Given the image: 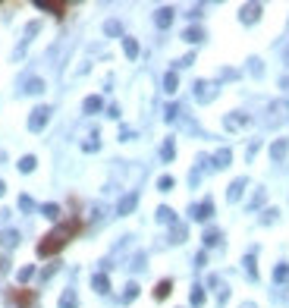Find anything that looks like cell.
<instances>
[{
	"instance_id": "12",
	"label": "cell",
	"mask_w": 289,
	"mask_h": 308,
	"mask_svg": "<svg viewBox=\"0 0 289 308\" xmlns=\"http://www.w3.org/2000/svg\"><path fill=\"white\" fill-rule=\"evenodd\" d=\"M60 308H76V292H73V289H66V292H63Z\"/></svg>"
},
{
	"instance_id": "19",
	"label": "cell",
	"mask_w": 289,
	"mask_h": 308,
	"mask_svg": "<svg viewBox=\"0 0 289 308\" xmlns=\"http://www.w3.org/2000/svg\"><path fill=\"white\" fill-rule=\"evenodd\" d=\"M273 280H280V283H283V280H289V267H286V264H280V267L273 270Z\"/></svg>"
},
{
	"instance_id": "7",
	"label": "cell",
	"mask_w": 289,
	"mask_h": 308,
	"mask_svg": "<svg viewBox=\"0 0 289 308\" xmlns=\"http://www.w3.org/2000/svg\"><path fill=\"white\" fill-rule=\"evenodd\" d=\"M170 289H173V280H160L157 286H154V299H157V302H160V299H167Z\"/></svg>"
},
{
	"instance_id": "29",
	"label": "cell",
	"mask_w": 289,
	"mask_h": 308,
	"mask_svg": "<svg viewBox=\"0 0 289 308\" xmlns=\"http://www.w3.org/2000/svg\"><path fill=\"white\" fill-rule=\"evenodd\" d=\"M164 158H167V161L173 158V141H167V145H164Z\"/></svg>"
},
{
	"instance_id": "3",
	"label": "cell",
	"mask_w": 289,
	"mask_h": 308,
	"mask_svg": "<svg viewBox=\"0 0 289 308\" xmlns=\"http://www.w3.org/2000/svg\"><path fill=\"white\" fill-rule=\"evenodd\" d=\"M38 10H44V13H54V16H66L69 13V4H51V0H38V4H35Z\"/></svg>"
},
{
	"instance_id": "31",
	"label": "cell",
	"mask_w": 289,
	"mask_h": 308,
	"mask_svg": "<svg viewBox=\"0 0 289 308\" xmlns=\"http://www.w3.org/2000/svg\"><path fill=\"white\" fill-rule=\"evenodd\" d=\"M286 63H289V51H286Z\"/></svg>"
},
{
	"instance_id": "8",
	"label": "cell",
	"mask_w": 289,
	"mask_h": 308,
	"mask_svg": "<svg viewBox=\"0 0 289 308\" xmlns=\"http://www.w3.org/2000/svg\"><path fill=\"white\" fill-rule=\"evenodd\" d=\"M195 88H198V91H195V94H198V101H211L214 98V85H207V82H198V85H195Z\"/></svg>"
},
{
	"instance_id": "26",
	"label": "cell",
	"mask_w": 289,
	"mask_h": 308,
	"mask_svg": "<svg viewBox=\"0 0 289 308\" xmlns=\"http://www.w3.org/2000/svg\"><path fill=\"white\" fill-rule=\"evenodd\" d=\"M157 217L170 223V220H173V211H170V208H160V211H157Z\"/></svg>"
},
{
	"instance_id": "24",
	"label": "cell",
	"mask_w": 289,
	"mask_h": 308,
	"mask_svg": "<svg viewBox=\"0 0 289 308\" xmlns=\"http://www.w3.org/2000/svg\"><path fill=\"white\" fill-rule=\"evenodd\" d=\"M135 295H138V286H135V283H129V286H126V302L135 299Z\"/></svg>"
},
{
	"instance_id": "4",
	"label": "cell",
	"mask_w": 289,
	"mask_h": 308,
	"mask_svg": "<svg viewBox=\"0 0 289 308\" xmlns=\"http://www.w3.org/2000/svg\"><path fill=\"white\" fill-rule=\"evenodd\" d=\"M48 116H51V110H48V107H38V110L32 113V120H29V129H35V132H38V129L48 123Z\"/></svg>"
},
{
	"instance_id": "28",
	"label": "cell",
	"mask_w": 289,
	"mask_h": 308,
	"mask_svg": "<svg viewBox=\"0 0 289 308\" xmlns=\"http://www.w3.org/2000/svg\"><path fill=\"white\" fill-rule=\"evenodd\" d=\"M41 88H44L41 79H32V82H29V91H41Z\"/></svg>"
},
{
	"instance_id": "18",
	"label": "cell",
	"mask_w": 289,
	"mask_h": 308,
	"mask_svg": "<svg viewBox=\"0 0 289 308\" xmlns=\"http://www.w3.org/2000/svg\"><path fill=\"white\" fill-rule=\"evenodd\" d=\"M123 47H126V54H129V57H138V44H135L132 38H126V41H123Z\"/></svg>"
},
{
	"instance_id": "14",
	"label": "cell",
	"mask_w": 289,
	"mask_h": 308,
	"mask_svg": "<svg viewBox=\"0 0 289 308\" xmlns=\"http://www.w3.org/2000/svg\"><path fill=\"white\" fill-rule=\"evenodd\" d=\"M182 38H186V41H201L204 32H201V29H186V35H182Z\"/></svg>"
},
{
	"instance_id": "30",
	"label": "cell",
	"mask_w": 289,
	"mask_h": 308,
	"mask_svg": "<svg viewBox=\"0 0 289 308\" xmlns=\"http://www.w3.org/2000/svg\"><path fill=\"white\" fill-rule=\"evenodd\" d=\"M0 195H4V180H0Z\"/></svg>"
},
{
	"instance_id": "10",
	"label": "cell",
	"mask_w": 289,
	"mask_h": 308,
	"mask_svg": "<svg viewBox=\"0 0 289 308\" xmlns=\"http://www.w3.org/2000/svg\"><path fill=\"white\" fill-rule=\"evenodd\" d=\"M170 22H173V10H170V7H164V10H157V26H160V29H167Z\"/></svg>"
},
{
	"instance_id": "13",
	"label": "cell",
	"mask_w": 289,
	"mask_h": 308,
	"mask_svg": "<svg viewBox=\"0 0 289 308\" xmlns=\"http://www.w3.org/2000/svg\"><path fill=\"white\" fill-rule=\"evenodd\" d=\"M135 201H138L135 195H129V198H123V201H120V214H129V211L135 208Z\"/></svg>"
},
{
	"instance_id": "9",
	"label": "cell",
	"mask_w": 289,
	"mask_h": 308,
	"mask_svg": "<svg viewBox=\"0 0 289 308\" xmlns=\"http://www.w3.org/2000/svg\"><path fill=\"white\" fill-rule=\"evenodd\" d=\"M258 16H261V7L258 4H248L245 10H242V22H255Z\"/></svg>"
},
{
	"instance_id": "20",
	"label": "cell",
	"mask_w": 289,
	"mask_h": 308,
	"mask_svg": "<svg viewBox=\"0 0 289 308\" xmlns=\"http://www.w3.org/2000/svg\"><path fill=\"white\" fill-rule=\"evenodd\" d=\"M201 302H204V289L195 286V289H192V305H201Z\"/></svg>"
},
{
	"instance_id": "22",
	"label": "cell",
	"mask_w": 289,
	"mask_h": 308,
	"mask_svg": "<svg viewBox=\"0 0 289 308\" xmlns=\"http://www.w3.org/2000/svg\"><path fill=\"white\" fill-rule=\"evenodd\" d=\"M226 164H229V151H220L217 154V167H226Z\"/></svg>"
},
{
	"instance_id": "21",
	"label": "cell",
	"mask_w": 289,
	"mask_h": 308,
	"mask_svg": "<svg viewBox=\"0 0 289 308\" xmlns=\"http://www.w3.org/2000/svg\"><path fill=\"white\" fill-rule=\"evenodd\" d=\"M204 242H207V245H217V242H220V233H217V230H207Z\"/></svg>"
},
{
	"instance_id": "16",
	"label": "cell",
	"mask_w": 289,
	"mask_h": 308,
	"mask_svg": "<svg viewBox=\"0 0 289 308\" xmlns=\"http://www.w3.org/2000/svg\"><path fill=\"white\" fill-rule=\"evenodd\" d=\"M19 170H22V173H32V170H35V158H32V154L19 161Z\"/></svg>"
},
{
	"instance_id": "27",
	"label": "cell",
	"mask_w": 289,
	"mask_h": 308,
	"mask_svg": "<svg viewBox=\"0 0 289 308\" xmlns=\"http://www.w3.org/2000/svg\"><path fill=\"white\" fill-rule=\"evenodd\" d=\"M182 236H186V230H182V227H173V242H182Z\"/></svg>"
},
{
	"instance_id": "6",
	"label": "cell",
	"mask_w": 289,
	"mask_h": 308,
	"mask_svg": "<svg viewBox=\"0 0 289 308\" xmlns=\"http://www.w3.org/2000/svg\"><path fill=\"white\" fill-rule=\"evenodd\" d=\"M286 151H289V141H286V138H280V141H273V148H270V154H273V161H283V158H286Z\"/></svg>"
},
{
	"instance_id": "5",
	"label": "cell",
	"mask_w": 289,
	"mask_h": 308,
	"mask_svg": "<svg viewBox=\"0 0 289 308\" xmlns=\"http://www.w3.org/2000/svg\"><path fill=\"white\" fill-rule=\"evenodd\" d=\"M214 214V201H201L198 208H195V220H207Z\"/></svg>"
},
{
	"instance_id": "11",
	"label": "cell",
	"mask_w": 289,
	"mask_h": 308,
	"mask_svg": "<svg viewBox=\"0 0 289 308\" xmlns=\"http://www.w3.org/2000/svg\"><path fill=\"white\" fill-rule=\"evenodd\" d=\"M91 286H95L98 292H107V289H110V280H107V277H104V274H98L95 280H91Z\"/></svg>"
},
{
	"instance_id": "17",
	"label": "cell",
	"mask_w": 289,
	"mask_h": 308,
	"mask_svg": "<svg viewBox=\"0 0 289 308\" xmlns=\"http://www.w3.org/2000/svg\"><path fill=\"white\" fill-rule=\"evenodd\" d=\"M242 186H245V183H242V180H239V183H233V186H229V201H236V198L242 195Z\"/></svg>"
},
{
	"instance_id": "2",
	"label": "cell",
	"mask_w": 289,
	"mask_h": 308,
	"mask_svg": "<svg viewBox=\"0 0 289 308\" xmlns=\"http://www.w3.org/2000/svg\"><path fill=\"white\" fill-rule=\"evenodd\" d=\"M35 299H38V292L29 289V286H10L7 289V305L10 308H32Z\"/></svg>"
},
{
	"instance_id": "15",
	"label": "cell",
	"mask_w": 289,
	"mask_h": 308,
	"mask_svg": "<svg viewBox=\"0 0 289 308\" xmlns=\"http://www.w3.org/2000/svg\"><path fill=\"white\" fill-rule=\"evenodd\" d=\"M176 85H179L176 73H167V79H164V88H167V91H176Z\"/></svg>"
},
{
	"instance_id": "1",
	"label": "cell",
	"mask_w": 289,
	"mask_h": 308,
	"mask_svg": "<svg viewBox=\"0 0 289 308\" xmlns=\"http://www.w3.org/2000/svg\"><path fill=\"white\" fill-rule=\"evenodd\" d=\"M82 227H85V223L79 220V217L63 220L60 227H54L51 233H44V236H41V242H38V255H41V258H51V255H57V252H63V248L73 242L79 233H82Z\"/></svg>"
},
{
	"instance_id": "23",
	"label": "cell",
	"mask_w": 289,
	"mask_h": 308,
	"mask_svg": "<svg viewBox=\"0 0 289 308\" xmlns=\"http://www.w3.org/2000/svg\"><path fill=\"white\" fill-rule=\"evenodd\" d=\"M44 214H48V217H60V208H57V205H44Z\"/></svg>"
},
{
	"instance_id": "25",
	"label": "cell",
	"mask_w": 289,
	"mask_h": 308,
	"mask_svg": "<svg viewBox=\"0 0 289 308\" xmlns=\"http://www.w3.org/2000/svg\"><path fill=\"white\" fill-rule=\"evenodd\" d=\"M101 107V98H88L85 101V110H98Z\"/></svg>"
}]
</instances>
